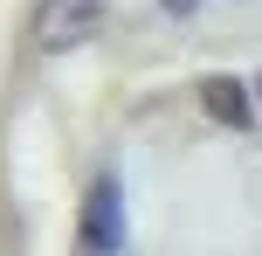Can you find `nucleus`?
Returning <instances> with one entry per match:
<instances>
[{"mask_svg": "<svg viewBox=\"0 0 262 256\" xmlns=\"http://www.w3.org/2000/svg\"><path fill=\"white\" fill-rule=\"evenodd\" d=\"M97 21H104V0H41L35 7V42L49 55H62V49H76V42H90Z\"/></svg>", "mask_w": 262, "mask_h": 256, "instance_id": "nucleus-1", "label": "nucleus"}, {"mask_svg": "<svg viewBox=\"0 0 262 256\" xmlns=\"http://www.w3.org/2000/svg\"><path fill=\"white\" fill-rule=\"evenodd\" d=\"M83 249H97V256L124 249V201H118V180H97L90 201H83Z\"/></svg>", "mask_w": 262, "mask_h": 256, "instance_id": "nucleus-2", "label": "nucleus"}, {"mask_svg": "<svg viewBox=\"0 0 262 256\" xmlns=\"http://www.w3.org/2000/svg\"><path fill=\"white\" fill-rule=\"evenodd\" d=\"M200 104H207L221 125H235V132L249 125V97H242V83H235V76H207V83H200Z\"/></svg>", "mask_w": 262, "mask_h": 256, "instance_id": "nucleus-3", "label": "nucleus"}, {"mask_svg": "<svg viewBox=\"0 0 262 256\" xmlns=\"http://www.w3.org/2000/svg\"><path fill=\"white\" fill-rule=\"evenodd\" d=\"M159 7H166V14H193L200 0H159Z\"/></svg>", "mask_w": 262, "mask_h": 256, "instance_id": "nucleus-4", "label": "nucleus"}, {"mask_svg": "<svg viewBox=\"0 0 262 256\" xmlns=\"http://www.w3.org/2000/svg\"><path fill=\"white\" fill-rule=\"evenodd\" d=\"M255 97H262V83H255Z\"/></svg>", "mask_w": 262, "mask_h": 256, "instance_id": "nucleus-5", "label": "nucleus"}]
</instances>
